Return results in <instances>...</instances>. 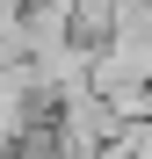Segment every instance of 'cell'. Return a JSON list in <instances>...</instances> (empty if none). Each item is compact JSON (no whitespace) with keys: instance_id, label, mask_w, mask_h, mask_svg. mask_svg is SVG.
Here are the masks:
<instances>
[{"instance_id":"cell-1","label":"cell","mask_w":152,"mask_h":159,"mask_svg":"<svg viewBox=\"0 0 152 159\" xmlns=\"http://www.w3.org/2000/svg\"><path fill=\"white\" fill-rule=\"evenodd\" d=\"M116 130H123V123H116V109H109L94 87L65 94V101H51V138H58V152H65V159H94Z\"/></svg>"},{"instance_id":"cell-2","label":"cell","mask_w":152,"mask_h":159,"mask_svg":"<svg viewBox=\"0 0 152 159\" xmlns=\"http://www.w3.org/2000/svg\"><path fill=\"white\" fill-rule=\"evenodd\" d=\"M116 29V0H72V36L80 43H101Z\"/></svg>"},{"instance_id":"cell-3","label":"cell","mask_w":152,"mask_h":159,"mask_svg":"<svg viewBox=\"0 0 152 159\" xmlns=\"http://www.w3.org/2000/svg\"><path fill=\"white\" fill-rule=\"evenodd\" d=\"M116 29H131V36H152V0H116Z\"/></svg>"},{"instance_id":"cell-4","label":"cell","mask_w":152,"mask_h":159,"mask_svg":"<svg viewBox=\"0 0 152 159\" xmlns=\"http://www.w3.org/2000/svg\"><path fill=\"white\" fill-rule=\"evenodd\" d=\"M15 138H22V130H15V123H0V159L15 152Z\"/></svg>"}]
</instances>
